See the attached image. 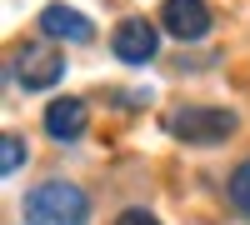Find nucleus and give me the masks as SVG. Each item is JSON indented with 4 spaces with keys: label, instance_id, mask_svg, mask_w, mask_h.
Instances as JSON below:
<instances>
[{
    "label": "nucleus",
    "instance_id": "9d476101",
    "mask_svg": "<svg viewBox=\"0 0 250 225\" xmlns=\"http://www.w3.org/2000/svg\"><path fill=\"white\" fill-rule=\"evenodd\" d=\"M115 225H160V220H155L150 210H140V205H135V210H125V215H120Z\"/></svg>",
    "mask_w": 250,
    "mask_h": 225
},
{
    "label": "nucleus",
    "instance_id": "1a4fd4ad",
    "mask_svg": "<svg viewBox=\"0 0 250 225\" xmlns=\"http://www.w3.org/2000/svg\"><path fill=\"white\" fill-rule=\"evenodd\" d=\"M230 200L250 215V160H240V165L230 170Z\"/></svg>",
    "mask_w": 250,
    "mask_h": 225
},
{
    "label": "nucleus",
    "instance_id": "f257e3e1",
    "mask_svg": "<svg viewBox=\"0 0 250 225\" xmlns=\"http://www.w3.org/2000/svg\"><path fill=\"white\" fill-rule=\"evenodd\" d=\"M25 225H85L90 220V195L70 185V180H45V185L25 190V205H20Z\"/></svg>",
    "mask_w": 250,
    "mask_h": 225
},
{
    "label": "nucleus",
    "instance_id": "39448f33",
    "mask_svg": "<svg viewBox=\"0 0 250 225\" xmlns=\"http://www.w3.org/2000/svg\"><path fill=\"white\" fill-rule=\"evenodd\" d=\"M60 75H65V60H60L55 50H45V45H20L15 50V80H20V90H50Z\"/></svg>",
    "mask_w": 250,
    "mask_h": 225
},
{
    "label": "nucleus",
    "instance_id": "f03ea898",
    "mask_svg": "<svg viewBox=\"0 0 250 225\" xmlns=\"http://www.w3.org/2000/svg\"><path fill=\"white\" fill-rule=\"evenodd\" d=\"M165 130L185 145H220L235 135V110L225 105H175L165 115Z\"/></svg>",
    "mask_w": 250,
    "mask_h": 225
},
{
    "label": "nucleus",
    "instance_id": "0eeeda50",
    "mask_svg": "<svg viewBox=\"0 0 250 225\" xmlns=\"http://www.w3.org/2000/svg\"><path fill=\"white\" fill-rule=\"evenodd\" d=\"M40 30H45L50 40H70V45H85V40H95V25L80 10H70V5H45L40 10Z\"/></svg>",
    "mask_w": 250,
    "mask_h": 225
},
{
    "label": "nucleus",
    "instance_id": "20e7f679",
    "mask_svg": "<svg viewBox=\"0 0 250 225\" xmlns=\"http://www.w3.org/2000/svg\"><path fill=\"white\" fill-rule=\"evenodd\" d=\"M155 20H160L165 35H175V40H185V45H190V40H205V35H210L215 10L205 5V0H165Z\"/></svg>",
    "mask_w": 250,
    "mask_h": 225
},
{
    "label": "nucleus",
    "instance_id": "6e6552de",
    "mask_svg": "<svg viewBox=\"0 0 250 225\" xmlns=\"http://www.w3.org/2000/svg\"><path fill=\"white\" fill-rule=\"evenodd\" d=\"M20 165H25V140L20 135H0V170L15 175Z\"/></svg>",
    "mask_w": 250,
    "mask_h": 225
},
{
    "label": "nucleus",
    "instance_id": "7ed1b4c3",
    "mask_svg": "<svg viewBox=\"0 0 250 225\" xmlns=\"http://www.w3.org/2000/svg\"><path fill=\"white\" fill-rule=\"evenodd\" d=\"M110 50H115V60H125V65L155 60V50H160V20H145V15L120 20L115 35H110Z\"/></svg>",
    "mask_w": 250,
    "mask_h": 225
},
{
    "label": "nucleus",
    "instance_id": "423d86ee",
    "mask_svg": "<svg viewBox=\"0 0 250 225\" xmlns=\"http://www.w3.org/2000/svg\"><path fill=\"white\" fill-rule=\"evenodd\" d=\"M40 120H45V135L65 145V140H80V135H85V125H90V110H85V100L60 95V100H50V105H45V115H40Z\"/></svg>",
    "mask_w": 250,
    "mask_h": 225
}]
</instances>
